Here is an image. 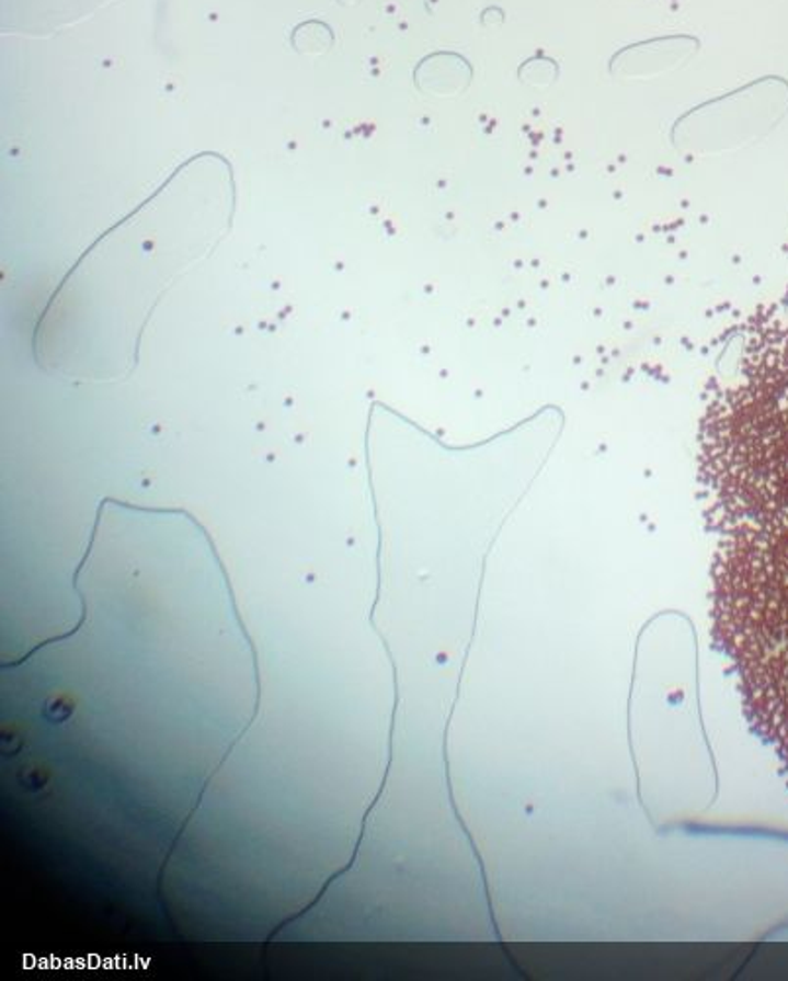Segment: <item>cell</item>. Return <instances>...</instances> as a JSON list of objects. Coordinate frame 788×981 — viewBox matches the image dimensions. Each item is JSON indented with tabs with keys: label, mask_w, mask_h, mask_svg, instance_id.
Masks as SVG:
<instances>
[{
	"label": "cell",
	"mask_w": 788,
	"mask_h": 981,
	"mask_svg": "<svg viewBox=\"0 0 788 981\" xmlns=\"http://www.w3.org/2000/svg\"><path fill=\"white\" fill-rule=\"evenodd\" d=\"M332 44H334V36L330 28L316 20H310L307 24L298 26L293 34V46L300 54H324Z\"/></svg>",
	"instance_id": "cell-1"
}]
</instances>
